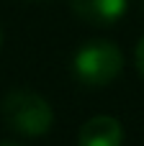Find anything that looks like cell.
<instances>
[{
  "label": "cell",
  "mask_w": 144,
  "mask_h": 146,
  "mask_svg": "<svg viewBox=\"0 0 144 146\" xmlns=\"http://www.w3.org/2000/svg\"><path fill=\"white\" fill-rule=\"evenodd\" d=\"M124 69V54L113 41L106 38H93L82 44L72 59V72L80 82L100 87L113 82Z\"/></svg>",
  "instance_id": "2"
},
{
  "label": "cell",
  "mask_w": 144,
  "mask_h": 146,
  "mask_svg": "<svg viewBox=\"0 0 144 146\" xmlns=\"http://www.w3.org/2000/svg\"><path fill=\"white\" fill-rule=\"evenodd\" d=\"M124 126L113 115H95L80 128V146H121Z\"/></svg>",
  "instance_id": "4"
},
{
  "label": "cell",
  "mask_w": 144,
  "mask_h": 146,
  "mask_svg": "<svg viewBox=\"0 0 144 146\" xmlns=\"http://www.w3.org/2000/svg\"><path fill=\"white\" fill-rule=\"evenodd\" d=\"M31 3H39V0H31Z\"/></svg>",
  "instance_id": "9"
},
{
  "label": "cell",
  "mask_w": 144,
  "mask_h": 146,
  "mask_svg": "<svg viewBox=\"0 0 144 146\" xmlns=\"http://www.w3.org/2000/svg\"><path fill=\"white\" fill-rule=\"evenodd\" d=\"M142 13H144V0H142Z\"/></svg>",
  "instance_id": "8"
},
{
  "label": "cell",
  "mask_w": 144,
  "mask_h": 146,
  "mask_svg": "<svg viewBox=\"0 0 144 146\" xmlns=\"http://www.w3.org/2000/svg\"><path fill=\"white\" fill-rule=\"evenodd\" d=\"M134 59H137V69H139V74L144 77V36L139 38V44H137V54H134Z\"/></svg>",
  "instance_id": "5"
},
{
  "label": "cell",
  "mask_w": 144,
  "mask_h": 146,
  "mask_svg": "<svg viewBox=\"0 0 144 146\" xmlns=\"http://www.w3.org/2000/svg\"><path fill=\"white\" fill-rule=\"evenodd\" d=\"M3 118L5 123L21 136H44L52 128L54 113L52 105L33 90H10L3 100Z\"/></svg>",
  "instance_id": "1"
},
{
  "label": "cell",
  "mask_w": 144,
  "mask_h": 146,
  "mask_svg": "<svg viewBox=\"0 0 144 146\" xmlns=\"http://www.w3.org/2000/svg\"><path fill=\"white\" fill-rule=\"evenodd\" d=\"M72 13L90 26H111L124 13L129 0H67Z\"/></svg>",
  "instance_id": "3"
},
{
  "label": "cell",
  "mask_w": 144,
  "mask_h": 146,
  "mask_svg": "<svg viewBox=\"0 0 144 146\" xmlns=\"http://www.w3.org/2000/svg\"><path fill=\"white\" fill-rule=\"evenodd\" d=\"M0 44H3V28H0Z\"/></svg>",
  "instance_id": "7"
},
{
  "label": "cell",
  "mask_w": 144,
  "mask_h": 146,
  "mask_svg": "<svg viewBox=\"0 0 144 146\" xmlns=\"http://www.w3.org/2000/svg\"><path fill=\"white\" fill-rule=\"evenodd\" d=\"M0 146H21V144H0Z\"/></svg>",
  "instance_id": "6"
}]
</instances>
